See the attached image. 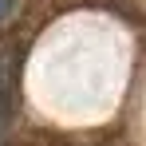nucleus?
Returning <instances> with one entry per match:
<instances>
[{
    "mask_svg": "<svg viewBox=\"0 0 146 146\" xmlns=\"http://www.w3.org/2000/svg\"><path fill=\"white\" fill-rule=\"evenodd\" d=\"M8 8H12V0H0V20L8 16Z\"/></svg>",
    "mask_w": 146,
    "mask_h": 146,
    "instance_id": "1",
    "label": "nucleus"
}]
</instances>
